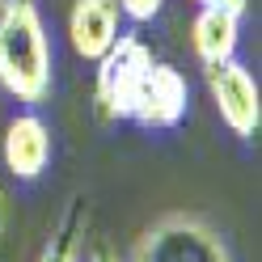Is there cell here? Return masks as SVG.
Returning a JSON list of instances; mask_svg holds the SVG:
<instances>
[{
	"instance_id": "obj_1",
	"label": "cell",
	"mask_w": 262,
	"mask_h": 262,
	"mask_svg": "<svg viewBox=\"0 0 262 262\" xmlns=\"http://www.w3.org/2000/svg\"><path fill=\"white\" fill-rule=\"evenodd\" d=\"M0 85L26 106L51 97V38L34 0H13L0 26Z\"/></svg>"
},
{
	"instance_id": "obj_2",
	"label": "cell",
	"mask_w": 262,
	"mask_h": 262,
	"mask_svg": "<svg viewBox=\"0 0 262 262\" xmlns=\"http://www.w3.org/2000/svg\"><path fill=\"white\" fill-rule=\"evenodd\" d=\"M131 262H233L228 245L203 216L169 211L136 241Z\"/></svg>"
},
{
	"instance_id": "obj_11",
	"label": "cell",
	"mask_w": 262,
	"mask_h": 262,
	"mask_svg": "<svg viewBox=\"0 0 262 262\" xmlns=\"http://www.w3.org/2000/svg\"><path fill=\"white\" fill-rule=\"evenodd\" d=\"M194 5L199 9H224V13H237L241 17V13L250 9V0H194Z\"/></svg>"
},
{
	"instance_id": "obj_9",
	"label": "cell",
	"mask_w": 262,
	"mask_h": 262,
	"mask_svg": "<svg viewBox=\"0 0 262 262\" xmlns=\"http://www.w3.org/2000/svg\"><path fill=\"white\" fill-rule=\"evenodd\" d=\"M80 220H85V203H76L68 211V220H63V228L51 237V245L38 254V262H72L80 254Z\"/></svg>"
},
{
	"instance_id": "obj_6",
	"label": "cell",
	"mask_w": 262,
	"mask_h": 262,
	"mask_svg": "<svg viewBox=\"0 0 262 262\" xmlns=\"http://www.w3.org/2000/svg\"><path fill=\"white\" fill-rule=\"evenodd\" d=\"M119 21H123V13H119L114 0H76L72 13H68V42H72V51L80 59L97 63L110 51V42L119 38Z\"/></svg>"
},
{
	"instance_id": "obj_5",
	"label": "cell",
	"mask_w": 262,
	"mask_h": 262,
	"mask_svg": "<svg viewBox=\"0 0 262 262\" xmlns=\"http://www.w3.org/2000/svg\"><path fill=\"white\" fill-rule=\"evenodd\" d=\"M190 102V85L173 63H152L140 85V97L131 106V119L140 127H178Z\"/></svg>"
},
{
	"instance_id": "obj_10",
	"label": "cell",
	"mask_w": 262,
	"mask_h": 262,
	"mask_svg": "<svg viewBox=\"0 0 262 262\" xmlns=\"http://www.w3.org/2000/svg\"><path fill=\"white\" fill-rule=\"evenodd\" d=\"M114 5H119V13L123 17H131V21H152L157 13H161V5H165V0H114Z\"/></svg>"
},
{
	"instance_id": "obj_7",
	"label": "cell",
	"mask_w": 262,
	"mask_h": 262,
	"mask_svg": "<svg viewBox=\"0 0 262 262\" xmlns=\"http://www.w3.org/2000/svg\"><path fill=\"white\" fill-rule=\"evenodd\" d=\"M5 165L13 178L34 182V178L51 165V127L38 114H17L5 127Z\"/></svg>"
},
{
	"instance_id": "obj_8",
	"label": "cell",
	"mask_w": 262,
	"mask_h": 262,
	"mask_svg": "<svg viewBox=\"0 0 262 262\" xmlns=\"http://www.w3.org/2000/svg\"><path fill=\"white\" fill-rule=\"evenodd\" d=\"M237 42H241V17L237 13H224V9H199L190 21V47L199 55L203 68L211 63H224L237 55Z\"/></svg>"
},
{
	"instance_id": "obj_15",
	"label": "cell",
	"mask_w": 262,
	"mask_h": 262,
	"mask_svg": "<svg viewBox=\"0 0 262 262\" xmlns=\"http://www.w3.org/2000/svg\"><path fill=\"white\" fill-rule=\"evenodd\" d=\"M72 262H85V258H80V254H76V258H72Z\"/></svg>"
},
{
	"instance_id": "obj_14",
	"label": "cell",
	"mask_w": 262,
	"mask_h": 262,
	"mask_svg": "<svg viewBox=\"0 0 262 262\" xmlns=\"http://www.w3.org/2000/svg\"><path fill=\"white\" fill-rule=\"evenodd\" d=\"M0 216H5V199H0Z\"/></svg>"
},
{
	"instance_id": "obj_13",
	"label": "cell",
	"mask_w": 262,
	"mask_h": 262,
	"mask_svg": "<svg viewBox=\"0 0 262 262\" xmlns=\"http://www.w3.org/2000/svg\"><path fill=\"white\" fill-rule=\"evenodd\" d=\"M9 9H13V0H0V26H5V17H9Z\"/></svg>"
},
{
	"instance_id": "obj_4",
	"label": "cell",
	"mask_w": 262,
	"mask_h": 262,
	"mask_svg": "<svg viewBox=\"0 0 262 262\" xmlns=\"http://www.w3.org/2000/svg\"><path fill=\"white\" fill-rule=\"evenodd\" d=\"M207 89H211V102H216L224 127L241 140H254L258 136V123H262V93H258V80L250 76L241 59H224V63H211L207 68Z\"/></svg>"
},
{
	"instance_id": "obj_12",
	"label": "cell",
	"mask_w": 262,
	"mask_h": 262,
	"mask_svg": "<svg viewBox=\"0 0 262 262\" xmlns=\"http://www.w3.org/2000/svg\"><path fill=\"white\" fill-rule=\"evenodd\" d=\"M85 262H119V258H114L106 245H97V250H93V258H85Z\"/></svg>"
},
{
	"instance_id": "obj_3",
	"label": "cell",
	"mask_w": 262,
	"mask_h": 262,
	"mask_svg": "<svg viewBox=\"0 0 262 262\" xmlns=\"http://www.w3.org/2000/svg\"><path fill=\"white\" fill-rule=\"evenodd\" d=\"M152 51L140 34H119L110 42V51L97 59V76H93V106L102 119H131V106L140 97V85L152 68Z\"/></svg>"
}]
</instances>
